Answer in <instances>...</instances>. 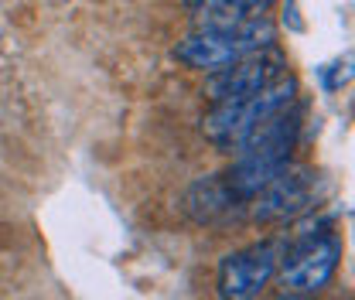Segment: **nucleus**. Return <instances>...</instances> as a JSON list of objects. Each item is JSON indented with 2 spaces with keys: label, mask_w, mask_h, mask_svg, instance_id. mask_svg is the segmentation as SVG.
<instances>
[{
  "label": "nucleus",
  "mask_w": 355,
  "mask_h": 300,
  "mask_svg": "<svg viewBox=\"0 0 355 300\" xmlns=\"http://www.w3.org/2000/svg\"><path fill=\"white\" fill-rule=\"evenodd\" d=\"M239 205L243 202L225 188L222 177H198L188 188V195H184V212H188V218H195L198 225H216L222 218L236 215Z\"/></svg>",
  "instance_id": "nucleus-7"
},
{
  "label": "nucleus",
  "mask_w": 355,
  "mask_h": 300,
  "mask_svg": "<svg viewBox=\"0 0 355 300\" xmlns=\"http://www.w3.org/2000/svg\"><path fill=\"white\" fill-rule=\"evenodd\" d=\"M342 263V242L331 232H308L294 239L280 259V287L287 294H321Z\"/></svg>",
  "instance_id": "nucleus-3"
},
{
  "label": "nucleus",
  "mask_w": 355,
  "mask_h": 300,
  "mask_svg": "<svg viewBox=\"0 0 355 300\" xmlns=\"http://www.w3.org/2000/svg\"><path fill=\"white\" fill-rule=\"evenodd\" d=\"M273 38H277L273 24L266 21V14H260V17H250L246 24L229 28V31L198 28L195 35H188L184 42L175 44V58L184 62L188 69H198V72H219L250 51L270 48Z\"/></svg>",
  "instance_id": "nucleus-2"
},
{
  "label": "nucleus",
  "mask_w": 355,
  "mask_h": 300,
  "mask_svg": "<svg viewBox=\"0 0 355 300\" xmlns=\"http://www.w3.org/2000/svg\"><path fill=\"white\" fill-rule=\"evenodd\" d=\"M277 259H280V246H273V242L229 253L219 263V294L232 300L263 294V287L277 273Z\"/></svg>",
  "instance_id": "nucleus-5"
},
{
  "label": "nucleus",
  "mask_w": 355,
  "mask_h": 300,
  "mask_svg": "<svg viewBox=\"0 0 355 300\" xmlns=\"http://www.w3.org/2000/svg\"><path fill=\"white\" fill-rule=\"evenodd\" d=\"M280 76H284V58L270 48H260V51H250V55L236 58L232 65H225L219 72H212L209 82H205V92H209L212 103L243 99V96L260 92Z\"/></svg>",
  "instance_id": "nucleus-4"
},
{
  "label": "nucleus",
  "mask_w": 355,
  "mask_h": 300,
  "mask_svg": "<svg viewBox=\"0 0 355 300\" xmlns=\"http://www.w3.org/2000/svg\"><path fill=\"white\" fill-rule=\"evenodd\" d=\"M277 0H195L191 17L195 28H209V31H229L246 24L250 17H260L273 7Z\"/></svg>",
  "instance_id": "nucleus-8"
},
{
  "label": "nucleus",
  "mask_w": 355,
  "mask_h": 300,
  "mask_svg": "<svg viewBox=\"0 0 355 300\" xmlns=\"http://www.w3.org/2000/svg\"><path fill=\"white\" fill-rule=\"evenodd\" d=\"M294 96H297V79L284 72L280 79H273L270 86H263L260 92H253V96L216 103L212 113L202 120V130H205V136H209L212 143H219L225 150H236V147L246 140L250 130L257 127L260 120H266L270 113L291 106Z\"/></svg>",
  "instance_id": "nucleus-1"
},
{
  "label": "nucleus",
  "mask_w": 355,
  "mask_h": 300,
  "mask_svg": "<svg viewBox=\"0 0 355 300\" xmlns=\"http://www.w3.org/2000/svg\"><path fill=\"white\" fill-rule=\"evenodd\" d=\"M335 72H321V82H324V89L328 92H335V89H342L349 79H352V55H345V62H338V65H331Z\"/></svg>",
  "instance_id": "nucleus-9"
},
{
  "label": "nucleus",
  "mask_w": 355,
  "mask_h": 300,
  "mask_svg": "<svg viewBox=\"0 0 355 300\" xmlns=\"http://www.w3.org/2000/svg\"><path fill=\"white\" fill-rule=\"evenodd\" d=\"M311 171H294L291 164L277 174L263 191L253 198V218L257 222H284L311 209Z\"/></svg>",
  "instance_id": "nucleus-6"
}]
</instances>
